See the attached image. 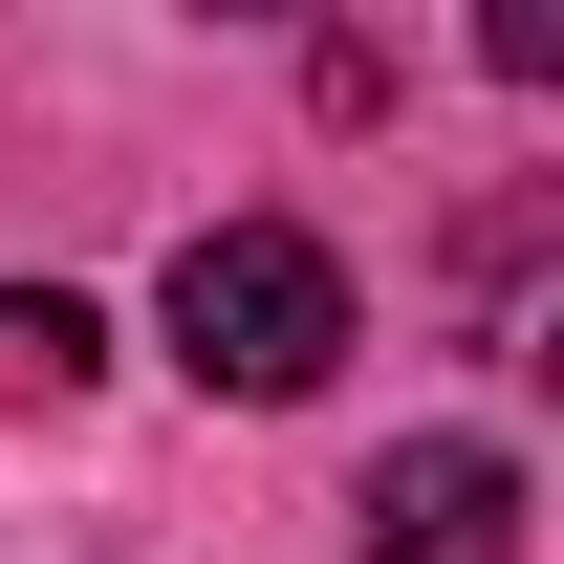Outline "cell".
I'll list each match as a JSON object with an SVG mask.
<instances>
[{
    "instance_id": "cell-2",
    "label": "cell",
    "mask_w": 564,
    "mask_h": 564,
    "mask_svg": "<svg viewBox=\"0 0 564 564\" xmlns=\"http://www.w3.org/2000/svg\"><path fill=\"white\" fill-rule=\"evenodd\" d=\"M369 564H521V456L499 434H413V456H369Z\"/></svg>"
},
{
    "instance_id": "cell-1",
    "label": "cell",
    "mask_w": 564,
    "mask_h": 564,
    "mask_svg": "<svg viewBox=\"0 0 564 564\" xmlns=\"http://www.w3.org/2000/svg\"><path fill=\"white\" fill-rule=\"evenodd\" d=\"M152 326H174V369H196V391H239V413H304V391L348 369V261H326L304 217H196Z\"/></svg>"
},
{
    "instance_id": "cell-3",
    "label": "cell",
    "mask_w": 564,
    "mask_h": 564,
    "mask_svg": "<svg viewBox=\"0 0 564 564\" xmlns=\"http://www.w3.org/2000/svg\"><path fill=\"white\" fill-rule=\"evenodd\" d=\"M87 369H109V326H87L66 282H0V391H22V413H66Z\"/></svg>"
}]
</instances>
